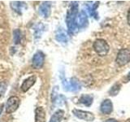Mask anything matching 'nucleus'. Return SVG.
<instances>
[{"instance_id": "nucleus-2", "label": "nucleus", "mask_w": 130, "mask_h": 122, "mask_svg": "<svg viewBox=\"0 0 130 122\" xmlns=\"http://www.w3.org/2000/svg\"><path fill=\"white\" fill-rule=\"evenodd\" d=\"M93 48L96 54L100 57L107 55L110 51V45L103 38H97L93 43Z\"/></svg>"}, {"instance_id": "nucleus-23", "label": "nucleus", "mask_w": 130, "mask_h": 122, "mask_svg": "<svg viewBox=\"0 0 130 122\" xmlns=\"http://www.w3.org/2000/svg\"><path fill=\"white\" fill-rule=\"evenodd\" d=\"M106 122H118V121L115 119H108Z\"/></svg>"}, {"instance_id": "nucleus-20", "label": "nucleus", "mask_w": 130, "mask_h": 122, "mask_svg": "<svg viewBox=\"0 0 130 122\" xmlns=\"http://www.w3.org/2000/svg\"><path fill=\"white\" fill-rule=\"evenodd\" d=\"M120 85L116 84L111 89V90H110V94H111V95H116L118 94V92L120 91Z\"/></svg>"}, {"instance_id": "nucleus-4", "label": "nucleus", "mask_w": 130, "mask_h": 122, "mask_svg": "<svg viewBox=\"0 0 130 122\" xmlns=\"http://www.w3.org/2000/svg\"><path fill=\"white\" fill-rule=\"evenodd\" d=\"M20 99L17 96H11L8 98V99L5 105V111L7 114H11L15 112L20 107Z\"/></svg>"}, {"instance_id": "nucleus-8", "label": "nucleus", "mask_w": 130, "mask_h": 122, "mask_svg": "<svg viewBox=\"0 0 130 122\" xmlns=\"http://www.w3.org/2000/svg\"><path fill=\"white\" fill-rule=\"evenodd\" d=\"M51 4L50 2H43L38 8L39 15L44 18H48L51 15Z\"/></svg>"}, {"instance_id": "nucleus-14", "label": "nucleus", "mask_w": 130, "mask_h": 122, "mask_svg": "<svg viewBox=\"0 0 130 122\" xmlns=\"http://www.w3.org/2000/svg\"><path fill=\"white\" fill-rule=\"evenodd\" d=\"M55 39L59 42H67L68 37L63 30H58L55 34Z\"/></svg>"}, {"instance_id": "nucleus-16", "label": "nucleus", "mask_w": 130, "mask_h": 122, "mask_svg": "<svg viewBox=\"0 0 130 122\" xmlns=\"http://www.w3.org/2000/svg\"><path fill=\"white\" fill-rule=\"evenodd\" d=\"M70 84H71V87L73 90H78V89H80V83L78 80H77L76 78H75V77H72V78L71 79L70 81Z\"/></svg>"}, {"instance_id": "nucleus-25", "label": "nucleus", "mask_w": 130, "mask_h": 122, "mask_svg": "<svg viewBox=\"0 0 130 122\" xmlns=\"http://www.w3.org/2000/svg\"><path fill=\"white\" fill-rule=\"evenodd\" d=\"M128 80L130 81V72H128Z\"/></svg>"}, {"instance_id": "nucleus-11", "label": "nucleus", "mask_w": 130, "mask_h": 122, "mask_svg": "<svg viewBox=\"0 0 130 122\" xmlns=\"http://www.w3.org/2000/svg\"><path fill=\"white\" fill-rule=\"evenodd\" d=\"M35 122H46V112L43 107H38L36 108Z\"/></svg>"}, {"instance_id": "nucleus-19", "label": "nucleus", "mask_w": 130, "mask_h": 122, "mask_svg": "<svg viewBox=\"0 0 130 122\" xmlns=\"http://www.w3.org/2000/svg\"><path fill=\"white\" fill-rule=\"evenodd\" d=\"M7 85L4 81H0V97H2L7 90Z\"/></svg>"}, {"instance_id": "nucleus-3", "label": "nucleus", "mask_w": 130, "mask_h": 122, "mask_svg": "<svg viewBox=\"0 0 130 122\" xmlns=\"http://www.w3.org/2000/svg\"><path fill=\"white\" fill-rule=\"evenodd\" d=\"M130 62V50L127 48H121L118 51L116 57V64L119 67L125 66Z\"/></svg>"}, {"instance_id": "nucleus-10", "label": "nucleus", "mask_w": 130, "mask_h": 122, "mask_svg": "<svg viewBox=\"0 0 130 122\" xmlns=\"http://www.w3.org/2000/svg\"><path fill=\"white\" fill-rule=\"evenodd\" d=\"M11 7L18 14L21 15L23 10H25L27 8V4L26 3L21 1H13L11 3Z\"/></svg>"}, {"instance_id": "nucleus-7", "label": "nucleus", "mask_w": 130, "mask_h": 122, "mask_svg": "<svg viewBox=\"0 0 130 122\" xmlns=\"http://www.w3.org/2000/svg\"><path fill=\"white\" fill-rule=\"evenodd\" d=\"M36 81H37V77L35 75H32L30 77H28V78L24 80V81L21 84V86H20V89H21V90L23 92H27L31 87L34 86Z\"/></svg>"}, {"instance_id": "nucleus-5", "label": "nucleus", "mask_w": 130, "mask_h": 122, "mask_svg": "<svg viewBox=\"0 0 130 122\" xmlns=\"http://www.w3.org/2000/svg\"><path fill=\"white\" fill-rule=\"evenodd\" d=\"M45 61V55L42 51H38L32 56V67L34 69H40L43 67Z\"/></svg>"}, {"instance_id": "nucleus-15", "label": "nucleus", "mask_w": 130, "mask_h": 122, "mask_svg": "<svg viewBox=\"0 0 130 122\" xmlns=\"http://www.w3.org/2000/svg\"><path fill=\"white\" fill-rule=\"evenodd\" d=\"M13 39L15 44H20L22 39V34L20 29H15L13 31Z\"/></svg>"}, {"instance_id": "nucleus-9", "label": "nucleus", "mask_w": 130, "mask_h": 122, "mask_svg": "<svg viewBox=\"0 0 130 122\" xmlns=\"http://www.w3.org/2000/svg\"><path fill=\"white\" fill-rule=\"evenodd\" d=\"M100 110L105 115L111 114L113 111V104L111 101L110 99H105L104 101H103V103H101Z\"/></svg>"}, {"instance_id": "nucleus-6", "label": "nucleus", "mask_w": 130, "mask_h": 122, "mask_svg": "<svg viewBox=\"0 0 130 122\" xmlns=\"http://www.w3.org/2000/svg\"><path fill=\"white\" fill-rule=\"evenodd\" d=\"M72 113L74 114V116L78 118V119L83 120L85 121H93L95 118L94 115H93L92 112L82 111V110H79V109H73Z\"/></svg>"}, {"instance_id": "nucleus-12", "label": "nucleus", "mask_w": 130, "mask_h": 122, "mask_svg": "<svg viewBox=\"0 0 130 122\" xmlns=\"http://www.w3.org/2000/svg\"><path fill=\"white\" fill-rule=\"evenodd\" d=\"M64 116V111L62 109H58L51 116L49 122H61Z\"/></svg>"}, {"instance_id": "nucleus-1", "label": "nucleus", "mask_w": 130, "mask_h": 122, "mask_svg": "<svg viewBox=\"0 0 130 122\" xmlns=\"http://www.w3.org/2000/svg\"><path fill=\"white\" fill-rule=\"evenodd\" d=\"M77 9H78V5L76 3H72L71 4L70 7L68 11L66 22L68 28V32L72 33L75 31V28H76V16L77 13Z\"/></svg>"}, {"instance_id": "nucleus-17", "label": "nucleus", "mask_w": 130, "mask_h": 122, "mask_svg": "<svg viewBox=\"0 0 130 122\" xmlns=\"http://www.w3.org/2000/svg\"><path fill=\"white\" fill-rule=\"evenodd\" d=\"M78 25L80 26H82L83 24L86 22V20H87V17H86V15L84 11H81L80 13L79 14L78 16Z\"/></svg>"}, {"instance_id": "nucleus-21", "label": "nucleus", "mask_w": 130, "mask_h": 122, "mask_svg": "<svg viewBox=\"0 0 130 122\" xmlns=\"http://www.w3.org/2000/svg\"><path fill=\"white\" fill-rule=\"evenodd\" d=\"M58 90H59V86H55L54 89H53V91H52V95H51V99L52 101H54L56 97L58 96Z\"/></svg>"}, {"instance_id": "nucleus-24", "label": "nucleus", "mask_w": 130, "mask_h": 122, "mask_svg": "<svg viewBox=\"0 0 130 122\" xmlns=\"http://www.w3.org/2000/svg\"><path fill=\"white\" fill-rule=\"evenodd\" d=\"M3 107H4V104H2L1 106H0V116H1V114H2V112H3Z\"/></svg>"}, {"instance_id": "nucleus-13", "label": "nucleus", "mask_w": 130, "mask_h": 122, "mask_svg": "<svg viewBox=\"0 0 130 122\" xmlns=\"http://www.w3.org/2000/svg\"><path fill=\"white\" fill-rule=\"evenodd\" d=\"M80 103L85 105L86 107L90 106L93 103V97L89 95H83L80 98Z\"/></svg>"}, {"instance_id": "nucleus-22", "label": "nucleus", "mask_w": 130, "mask_h": 122, "mask_svg": "<svg viewBox=\"0 0 130 122\" xmlns=\"http://www.w3.org/2000/svg\"><path fill=\"white\" fill-rule=\"evenodd\" d=\"M127 21H128V25L130 26V8L128 11V14H127Z\"/></svg>"}, {"instance_id": "nucleus-18", "label": "nucleus", "mask_w": 130, "mask_h": 122, "mask_svg": "<svg viewBox=\"0 0 130 122\" xmlns=\"http://www.w3.org/2000/svg\"><path fill=\"white\" fill-rule=\"evenodd\" d=\"M53 102H54L57 106H62L65 103V99H64V97L62 95H59V96L58 95L56 97V99Z\"/></svg>"}]
</instances>
